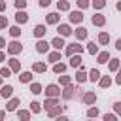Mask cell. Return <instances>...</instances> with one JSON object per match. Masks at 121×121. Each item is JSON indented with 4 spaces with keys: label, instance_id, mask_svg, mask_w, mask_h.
Listing matches in <instances>:
<instances>
[{
    "label": "cell",
    "instance_id": "obj_1",
    "mask_svg": "<svg viewBox=\"0 0 121 121\" xmlns=\"http://www.w3.org/2000/svg\"><path fill=\"white\" fill-rule=\"evenodd\" d=\"M81 19H83V15H81L79 11H72V15H70V21H72V23H79Z\"/></svg>",
    "mask_w": 121,
    "mask_h": 121
},
{
    "label": "cell",
    "instance_id": "obj_2",
    "mask_svg": "<svg viewBox=\"0 0 121 121\" xmlns=\"http://www.w3.org/2000/svg\"><path fill=\"white\" fill-rule=\"evenodd\" d=\"M19 51H21V43H19V42L9 43V53H19Z\"/></svg>",
    "mask_w": 121,
    "mask_h": 121
},
{
    "label": "cell",
    "instance_id": "obj_3",
    "mask_svg": "<svg viewBox=\"0 0 121 121\" xmlns=\"http://www.w3.org/2000/svg\"><path fill=\"white\" fill-rule=\"evenodd\" d=\"M45 93H47V95H51V96H55V95H59V89H57L55 85H49V87L45 89Z\"/></svg>",
    "mask_w": 121,
    "mask_h": 121
},
{
    "label": "cell",
    "instance_id": "obj_4",
    "mask_svg": "<svg viewBox=\"0 0 121 121\" xmlns=\"http://www.w3.org/2000/svg\"><path fill=\"white\" fill-rule=\"evenodd\" d=\"M43 32H45V26H43V25H38V26L34 28V34H36V36H43Z\"/></svg>",
    "mask_w": 121,
    "mask_h": 121
},
{
    "label": "cell",
    "instance_id": "obj_5",
    "mask_svg": "<svg viewBox=\"0 0 121 121\" xmlns=\"http://www.w3.org/2000/svg\"><path fill=\"white\" fill-rule=\"evenodd\" d=\"M59 32H60L62 36H68V34H70V26H66V25H60V26H59Z\"/></svg>",
    "mask_w": 121,
    "mask_h": 121
},
{
    "label": "cell",
    "instance_id": "obj_6",
    "mask_svg": "<svg viewBox=\"0 0 121 121\" xmlns=\"http://www.w3.org/2000/svg\"><path fill=\"white\" fill-rule=\"evenodd\" d=\"M83 100H85L87 104H93V102H95V95H93V93H87V95L83 96Z\"/></svg>",
    "mask_w": 121,
    "mask_h": 121
},
{
    "label": "cell",
    "instance_id": "obj_7",
    "mask_svg": "<svg viewBox=\"0 0 121 121\" xmlns=\"http://www.w3.org/2000/svg\"><path fill=\"white\" fill-rule=\"evenodd\" d=\"M40 53H43V51H47V43L45 42H38V47H36Z\"/></svg>",
    "mask_w": 121,
    "mask_h": 121
},
{
    "label": "cell",
    "instance_id": "obj_8",
    "mask_svg": "<svg viewBox=\"0 0 121 121\" xmlns=\"http://www.w3.org/2000/svg\"><path fill=\"white\" fill-rule=\"evenodd\" d=\"M74 51H76V53H79V51H81V45H76V43H74L72 47H68V55H72Z\"/></svg>",
    "mask_w": 121,
    "mask_h": 121
},
{
    "label": "cell",
    "instance_id": "obj_9",
    "mask_svg": "<svg viewBox=\"0 0 121 121\" xmlns=\"http://www.w3.org/2000/svg\"><path fill=\"white\" fill-rule=\"evenodd\" d=\"M19 106V100L17 98H13V100H9V104H8V110H15Z\"/></svg>",
    "mask_w": 121,
    "mask_h": 121
},
{
    "label": "cell",
    "instance_id": "obj_10",
    "mask_svg": "<svg viewBox=\"0 0 121 121\" xmlns=\"http://www.w3.org/2000/svg\"><path fill=\"white\" fill-rule=\"evenodd\" d=\"M53 45H55V47H57V49H60V47H62V45H64V42H62V40H60V38H55V40H53Z\"/></svg>",
    "mask_w": 121,
    "mask_h": 121
},
{
    "label": "cell",
    "instance_id": "obj_11",
    "mask_svg": "<svg viewBox=\"0 0 121 121\" xmlns=\"http://www.w3.org/2000/svg\"><path fill=\"white\" fill-rule=\"evenodd\" d=\"M47 21H49V23H57V21H59V15H57V13H51V15L47 17Z\"/></svg>",
    "mask_w": 121,
    "mask_h": 121
},
{
    "label": "cell",
    "instance_id": "obj_12",
    "mask_svg": "<svg viewBox=\"0 0 121 121\" xmlns=\"http://www.w3.org/2000/svg\"><path fill=\"white\" fill-rule=\"evenodd\" d=\"M93 21H95V25H102V23H104V17H102V15H96Z\"/></svg>",
    "mask_w": 121,
    "mask_h": 121
},
{
    "label": "cell",
    "instance_id": "obj_13",
    "mask_svg": "<svg viewBox=\"0 0 121 121\" xmlns=\"http://www.w3.org/2000/svg\"><path fill=\"white\" fill-rule=\"evenodd\" d=\"M108 60V53H100L98 55V62H106Z\"/></svg>",
    "mask_w": 121,
    "mask_h": 121
},
{
    "label": "cell",
    "instance_id": "obj_14",
    "mask_svg": "<svg viewBox=\"0 0 121 121\" xmlns=\"http://www.w3.org/2000/svg\"><path fill=\"white\" fill-rule=\"evenodd\" d=\"M28 79H30V72H25V74H21V81H25V83H26Z\"/></svg>",
    "mask_w": 121,
    "mask_h": 121
},
{
    "label": "cell",
    "instance_id": "obj_15",
    "mask_svg": "<svg viewBox=\"0 0 121 121\" xmlns=\"http://www.w3.org/2000/svg\"><path fill=\"white\" fill-rule=\"evenodd\" d=\"M9 32H11V36H19V34H21V30H19L17 26H11V30H9Z\"/></svg>",
    "mask_w": 121,
    "mask_h": 121
},
{
    "label": "cell",
    "instance_id": "obj_16",
    "mask_svg": "<svg viewBox=\"0 0 121 121\" xmlns=\"http://www.w3.org/2000/svg\"><path fill=\"white\" fill-rule=\"evenodd\" d=\"M76 34H78V38H85V34H87V32H85V28H78V32H76Z\"/></svg>",
    "mask_w": 121,
    "mask_h": 121
},
{
    "label": "cell",
    "instance_id": "obj_17",
    "mask_svg": "<svg viewBox=\"0 0 121 121\" xmlns=\"http://www.w3.org/2000/svg\"><path fill=\"white\" fill-rule=\"evenodd\" d=\"M98 40H100V43H108V34H100Z\"/></svg>",
    "mask_w": 121,
    "mask_h": 121
},
{
    "label": "cell",
    "instance_id": "obj_18",
    "mask_svg": "<svg viewBox=\"0 0 121 121\" xmlns=\"http://www.w3.org/2000/svg\"><path fill=\"white\" fill-rule=\"evenodd\" d=\"M9 66H11V70H15V72L19 70V62H17V60H11V62H9Z\"/></svg>",
    "mask_w": 121,
    "mask_h": 121
},
{
    "label": "cell",
    "instance_id": "obj_19",
    "mask_svg": "<svg viewBox=\"0 0 121 121\" xmlns=\"http://www.w3.org/2000/svg\"><path fill=\"white\" fill-rule=\"evenodd\" d=\"M2 95H4V96H9V95H11V87H4V89H2Z\"/></svg>",
    "mask_w": 121,
    "mask_h": 121
},
{
    "label": "cell",
    "instance_id": "obj_20",
    "mask_svg": "<svg viewBox=\"0 0 121 121\" xmlns=\"http://www.w3.org/2000/svg\"><path fill=\"white\" fill-rule=\"evenodd\" d=\"M17 21H19V23H25V21H26V15H25V13H19V15H17Z\"/></svg>",
    "mask_w": 121,
    "mask_h": 121
},
{
    "label": "cell",
    "instance_id": "obj_21",
    "mask_svg": "<svg viewBox=\"0 0 121 121\" xmlns=\"http://www.w3.org/2000/svg\"><path fill=\"white\" fill-rule=\"evenodd\" d=\"M87 49H89V53H96V45H95V43H89Z\"/></svg>",
    "mask_w": 121,
    "mask_h": 121
},
{
    "label": "cell",
    "instance_id": "obj_22",
    "mask_svg": "<svg viewBox=\"0 0 121 121\" xmlns=\"http://www.w3.org/2000/svg\"><path fill=\"white\" fill-rule=\"evenodd\" d=\"M79 62H81V59H79V57H74V59H72V62H70V64H72V66H78V64H79Z\"/></svg>",
    "mask_w": 121,
    "mask_h": 121
},
{
    "label": "cell",
    "instance_id": "obj_23",
    "mask_svg": "<svg viewBox=\"0 0 121 121\" xmlns=\"http://www.w3.org/2000/svg\"><path fill=\"white\" fill-rule=\"evenodd\" d=\"M59 9H68V2H59Z\"/></svg>",
    "mask_w": 121,
    "mask_h": 121
},
{
    "label": "cell",
    "instance_id": "obj_24",
    "mask_svg": "<svg viewBox=\"0 0 121 121\" xmlns=\"http://www.w3.org/2000/svg\"><path fill=\"white\" fill-rule=\"evenodd\" d=\"M34 70H36V72H42V70H45V66H43V64H36Z\"/></svg>",
    "mask_w": 121,
    "mask_h": 121
},
{
    "label": "cell",
    "instance_id": "obj_25",
    "mask_svg": "<svg viewBox=\"0 0 121 121\" xmlns=\"http://www.w3.org/2000/svg\"><path fill=\"white\" fill-rule=\"evenodd\" d=\"M100 85H102V87H108V85H110V79H108V78H104V79L100 81Z\"/></svg>",
    "mask_w": 121,
    "mask_h": 121
},
{
    "label": "cell",
    "instance_id": "obj_26",
    "mask_svg": "<svg viewBox=\"0 0 121 121\" xmlns=\"http://www.w3.org/2000/svg\"><path fill=\"white\" fill-rule=\"evenodd\" d=\"M98 78V72L96 70H91V79H96Z\"/></svg>",
    "mask_w": 121,
    "mask_h": 121
},
{
    "label": "cell",
    "instance_id": "obj_27",
    "mask_svg": "<svg viewBox=\"0 0 121 121\" xmlns=\"http://www.w3.org/2000/svg\"><path fill=\"white\" fill-rule=\"evenodd\" d=\"M32 112H40V104H38V102L32 104Z\"/></svg>",
    "mask_w": 121,
    "mask_h": 121
},
{
    "label": "cell",
    "instance_id": "obj_28",
    "mask_svg": "<svg viewBox=\"0 0 121 121\" xmlns=\"http://www.w3.org/2000/svg\"><path fill=\"white\" fill-rule=\"evenodd\" d=\"M95 6H96V8H102V6H104V0H95Z\"/></svg>",
    "mask_w": 121,
    "mask_h": 121
},
{
    "label": "cell",
    "instance_id": "obj_29",
    "mask_svg": "<svg viewBox=\"0 0 121 121\" xmlns=\"http://www.w3.org/2000/svg\"><path fill=\"white\" fill-rule=\"evenodd\" d=\"M110 68L115 70V68H117V60H112V62H110Z\"/></svg>",
    "mask_w": 121,
    "mask_h": 121
},
{
    "label": "cell",
    "instance_id": "obj_30",
    "mask_svg": "<svg viewBox=\"0 0 121 121\" xmlns=\"http://www.w3.org/2000/svg\"><path fill=\"white\" fill-rule=\"evenodd\" d=\"M62 70H64L62 64H57V66H55V72H62Z\"/></svg>",
    "mask_w": 121,
    "mask_h": 121
},
{
    "label": "cell",
    "instance_id": "obj_31",
    "mask_svg": "<svg viewBox=\"0 0 121 121\" xmlns=\"http://www.w3.org/2000/svg\"><path fill=\"white\" fill-rule=\"evenodd\" d=\"M78 79H79V81H85V74L79 72V74H78Z\"/></svg>",
    "mask_w": 121,
    "mask_h": 121
},
{
    "label": "cell",
    "instance_id": "obj_32",
    "mask_svg": "<svg viewBox=\"0 0 121 121\" xmlns=\"http://www.w3.org/2000/svg\"><path fill=\"white\" fill-rule=\"evenodd\" d=\"M32 93H40V85L34 83V85H32Z\"/></svg>",
    "mask_w": 121,
    "mask_h": 121
},
{
    "label": "cell",
    "instance_id": "obj_33",
    "mask_svg": "<svg viewBox=\"0 0 121 121\" xmlns=\"http://www.w3.org/2000/svg\"><path fill=\"white\" fill-rule=\"evenodd\" d=\"M51 0H40V6H49Z\"/></svg>",
    "mask_w": 121,
    "mask_h": 121
},
{
    "label": "cell",
    "instance_id": "obj_34",
    "mask_svg": "<svg viewBox=\"0 0 121 121\" xmlns=\"http://www.w3.org/2000/svg\"><path fill=\"white\" fill-rule=\"evenodd\" d=\"M2 26H6V19H4V17H0V28H2Z\"/></svg>",
    "mask_w": 121,
    "mask_h": 121
},
{
    "label": "cell",
    "instance_id": "obj_35",
    "mask_svg": "<svg viewBox=\"0 0 121 121\" xmlns=\"http://www.w3.org/2000/svg\"><path fill=\"white\" fill-rule=\"evenodd\" d=\"M79 6H81V8H85V6H87V0H79Z\"/></svg>",
    "mask_w": 121,
    "mask_h": 121
},
{
    "label": "cell",
    "instance_id": "obj_36",
    "mask_svg": "<svg viewBox=\"0 0 121 121\" xmlns=\"http://www.w3.org/2000/svg\"><path fill=\"white\" fill-rule=\"evenodd\" d=\"M113 106H115V110H117V112H121V104H119V102H117V104H113Z\"/></svg>",
    "mask_w": 121,
    "mask_h": 121
},
{
    "label": "cell",
    "instance_id": "obj_37",
    "mask_svg": "<svg viewBox=\"0 0 121 121\" xmlns=\"http://www.w3.org/2000/svg\"><path fill=\"white\" fill-rule=\"evenodd\" d=\"M115 47H117V49H121V40H117V43H115Z\"/></svg>",
    "mask_w": 121,
    "mask_h": 121
},
{
    "label": "cell",
    "instance_id": "obj_38",
    "mask_svg": "<svg viewBox=\"0 0 121 121\" xmlns=\"http://www.w3.org/2000/svg\"><path fill=\"white\" fill-rule=\"evenodd\" d=\"M117 83H121V72L117 74Z\"/></svg>",
    "mask_w": 121,
    "mask_h": 121
},
{
    "label": "cell",
    "instance_id": "obj_39",
    "mask_svg": "<svg viewBox=\"0 0 121 121\" xmlns=\"http://www.w3.org/2000/svg\"><path fill=\"white\" fill-rule=\"evenodd\" d=\"M4 8H6V4H4V2H0V9H4Z\"/></svg>",
    "mask_w": 121,
    "mask_h": 121
},
{
    "label": "cell",
    "instance_id": "obj_40",
    "mask_svg": "<svg viewBox=\"0 0 121 121\" xmlns=\"http://www.w3.org/2000/svg\"><path fill=\"white\" fill-rule=\"evenodd\" d=\"M0 60H4V53L2 51H0Z\"/></svg>",
    "mask_w": 121,
    "mask_h": 121
},
{
    "label": "cell",
    "instance_id": "obj_41",
    "mask_svg": "<svg viewBox=\"0 0 121 121\" xmlns=\"http://www.w3.org/2000/svg\"><path fill=\"white\" fill-rule=\"evenodd\" d=\"M2 45H4V40H2V38H0V47H2Z\"/></svg>",
    "mask_w": 121,
    "mask_h": 121
},
{
    "label": "cell",
    "instance_id": "obj_42",
    "mask_svg": "<svg viewBox=\"0 0 121 121\" xmlns=\"http://www.w3.org/2000/svg\"><path fill=\"white\" fill-rule=\"evenodd\" d=\"M117 9H121V2H117Z\"/></svg>",
    "mask_w": 121,
    "mask_h": 121
}]
</instances>
